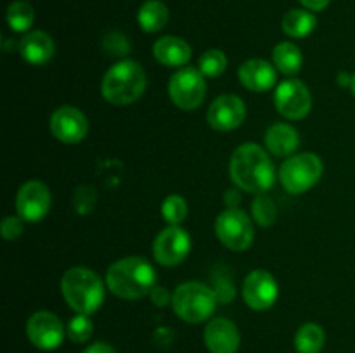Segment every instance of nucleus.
<instances>
[{"label": "nucleus", "instance_id": "nucleus-11", "mask_svg": "<svg viewBox=\"0 0 355 353\" xmlns=\"http://www.w3.org/2000/svg\"><path fill=\"white\" fill-rule=\"evenodd\" d=\"M191 249V237L179 225H170L158 234L153 244V255L162 265H179Z\"/></svg>", "mask_w": 355, "mask_h": 353}, {"label": "nucleus", "instance_id": "nucleus-20", "mask_svg": "<svg viewBox=\"0 0 355 353\" xmlns=\"http://www.w3.org/2000/svg\"><path fill=\"white\" fill-rule=\"evenodd\" d=\"M266 145L272 154L291 156L300 145V137L291 125L276 123L267 130Z\"/></svg>", "mask_w": 355, "mask_h": 353}, {"label": "nucleus", "instance_id": "nucleus-30", "mask_svg": "<svg viewBox=\"0 0 355 353\" xmlns=\"http://www.w3.org/2000/svg\"><path fill=\"white\" fill-rule=\"evenodd\" d=\"M96 203V192L90 185H82L75 192V206L78 213H89Z\"/></svg>", "mask_w": 355, "mask_h": 353}, {"label": "nucleus", "instance_id": "nucleus-28", "mask_svg": "<svg viewBox=\"0 0 355 353\" xmlns=\"http://www.w3.org/2000/svg\"><path fill=\"white\" fill-rule=\"evenodd\" d=\"M162 215L165 221H168L170 225H180L187 217L186 199L177 196V194L168 196L162 204Z\"/></svg>", "mask_w": 355, "mask_h": 353}, {"label": "nucleus", "instance_id": "nucleus-3", "mask_svg": "<svg viewBox=\"0 0 355 353\" xmlns=\"http://www.w3.org/2000/svg\"><path fill=\"white\" fill-rule=\"evenodd\" d=\"M62 296L66 303L82 315H90L103 305L104 284L96 272L85 266L66 270L61 280Z\"/></svg>", "mask_w": 355, "mask_h": 353}, {"label": "nucleus", "instance_id": "nucleus-8", "mask_svg": "<svg viewBox=\"0 0 355 353\" xmlns=\"http://www.w3.org/2000/svg\"><path fill=\"white\" fill-rule=\"evenodd\" d=\"M168 92L173 104L180 109H196L207 93V82L200 69L180 68L168 83Z\"/></svg>", "mask_w": 355, "mask_h": 353}, {"label": "nucleus", "instance_id": "nucleus-18", "mask_svg": "<svg viewBox=\"0 0 355 353\" xmlns=\"http://www.w3.org/2000/svg\"><path fill=\"white\" fill-rule=\"evenodd\" d=\"M153 54H155L156 61L162 62L163 66L168 68H180V66L187 64L191 59V47L186 40L180 37H162L153 47Z\"/></svg>", "mask_w": 355, "mask_h": 353}, {"label": "nucleus", "instance_id": "nucleus-12", "mask_svg": "<svg viewBox=\"0 0 355 353\" xmlns=\"http://www.w3.org/2000/svg\"><path fill=\"white\" fill-rule=\"evenodd\" d=\"M17 215L24 221H40L51 208V190L38 180H31L21 185L16 197Z\"/></svg>", "mask_w": 355, "mask_h": 353}, {"label": "nucleus", "instance_id": "nucleus-7", "mask_svg": "<svg viewBox=\"0 0 355 353\" xmlns=\"http://www.w3.org/2000/svg\"><path fill=\"white\" fill-rule=\"evenodd\" d=\"M218 241L232 251H245L253 242V225L245 211L229 208L222 211L215 224Z\"/></svg>", "mask_w": 355, "mask_h": 353}, {"label": "nucleus", "instance_id": "nucleus-9", "mask_svg": "<svg viewBox=\"0 0 355 353\" xmlns=\"http://www.w3.org/2000/svg\"><path fill=\"white\" fill-rule=\"evenodd\" d=\"M274 104L281 116L288 120H302L312 107V97L300 80H284L274 92Z\"/></svg>", "mask_w": 355, "mask_h": 353}, {"label": "nucleus", "instance_id": "nucleus-2", "mask_svg": "<svg viewBox=\"0 0 355 353\" xmlns=\"http://www.w3.org/2000/svg\"><path fill=\"white\" fill-rule=\"evenodd\" d=\"M156 272L151 263L141 256H128L107 269L106 286L123 300H139L155 289Z\"/></svg>", "mask_w": 355, "mask_h": 353}, {"label": "nucleus", "instance_id": "nucleus-10", "mask_svg": "<svg viewBox=\"0 0 355 353\" xmlns=\"http://www.w3.org/2000/svg\"><path fill=\"white\" fill-rule=\"evenodd\" d=\"M26 336L38 350L51 352L64 339V327L58 315L52 311H37L26 322Z\"/></svg>", "mask_w": 355, "mask_h": 353}, {"label": "nucleus", "instance_id": "nucleus-16", "mask_svg": "<svg viewBox=\"0 0 355 353\" xmlns=\"http://www.w3.org/2000/svg\"><path fill=\"white\" fill-rule=\"evenodd\" d=\"M203 338L210 353H236L241 341L236 324L227 318H214L208 322Z\"/></svg>", "mask_w": 355, "mask_h": 353}, {"label": "nucleus", "instance_id": "nucleus-1", "mask_svg": "<svg viewBox=\"0 0 355 353\" xmlns=\"http://www.w3.org/2000/svg\"><path fill=\"white\" fill-rule=\"evenodd\" d=\"M231 179L241 190L266 194L276 182V170L269 154L259 144H243L231 158Z\"/></svg>", "mask_w": 355, "mask_h": 353}, {"label": "nucleus", "instance_id": "nucleus-17", "mask_svg": "<svg viewBox=\"0 0 355 353\" xmlns=\"http://www.w3.org/2000/svg\"><path fill=\"white\" fill-rule=\"evenodd\" d=\"M239 80L252 92H267L277 82L276 66L263 59H250L239 68Z\"/></svg>", "mask_w": 355, "mask_h": 353}, {"label": "nucleus", "instance_id": "nucleus-34", "mask_svg": "<svg viewBox=\"0 0 355 353\" xmlns=\"http://www.w3.org/2000/svg\"><path fill=\"white\" fill-rule=\"evenodd\" d=\"M83 353H116V350L106 343H96V345H90Z\"/></svg>", "mask_w": 355, "mask_h": 353}, {"label": "nucleus", "instance_id": "nucleus-33", "mask_svg": "<svg viewBox=\"0 0 355 353\" xmlns=\"http://www.w3.org/2000/svg\"><path fill=\"white\" fill-rule=\"evenodd\" d=\"M302 3L305 6V9L309 10H322L329 6L331 0H300Z\"/></svg>", "mask_w": 355, "mask_h": 353}, {"label": "nucleus", "instance_id": "nucleus-29", "mask_svg": "<svg viewBox=\"0 0 355 353\" xmlns=\"http://www.w3.org/2000/svg\"><path fill=\"white\" fill-rule=\"evenodd\" d=\"M94 332V324L89 318V315L76 314L71 320L68 322L66 334L73 343H85L89 341Z\"/></svg>", "mask_w": 355, "mask_h": 353}, {"label": "nucleus", "instance_id": "nucleus-32", "mask_svg": "<svg viewBox=\"0 0 355 353\" xmlns=\"http://www.w3.org/2000/svg\"><path fill=\"white\" fill-rule=\"evenodd\" d=\"M151 300L155 301L158 307H165V305L170 301L168 291L163 289V287H155V289L151 291Z\"/></svg>", "mask_w": 355, "mask_h": 353}, {"label": "nucleus", "instance_id": "nucleus-6", "mask_svg": "<svg viewBox=\"0 0 355 353\" xmlns=\"http://www.w3.org/2000/svg\"><path fill=\"white\" fill-rule=\"evenodd\" d=\"M322 175V161L312 152H302L288 158L279 168V180L290 194H302L312 189Z\"/></svg>", "mask_w": 355, "mask_h": 353}, {"label": "nucleus", "instance_id": "nucleus-5", "mask_svg": "<svg viewBox=\"0 0 355 353\" xmlns=\"http://www.w3.org/2000/svg\"><path fill=\"white\" fill-rule=\"evenodd\" d=\"M218 296L203 282H186L175 289L172 296L173 311L182 320L198 324L211 317L217 308Z\"/></svg>", "mask_w": 355, "mask_h": 353}, {"label": "nucleus", "instance_id": "nucleus-21", "mask_svg": "<svg viewBox=\"0 0 355 353\" xmlns=\"http://www.w3.org/2000/svg\"><path fill=\"white\" fill-rule=\"evenodd\" d=\"M137 21L146 33H156L168 23V7L162 0H148L139 9Z\"/></svg>", "mask_w": 355, "mask_h": 353}, {"label": "nucleus", "instance_id": "nucleus-23", "mask_svg": "<svg viewBox=\"0 0 355 353\" xmlns=\"http://www.w3.org/2000/svg\"><path fill=\"white\" fill-rule=\"evenodd\" d=\"M318 19L305 9H293L283 17V30L291 38H305L314 31Z\"/></svg>", "mask_w": 355, "mask_h": 353}, {"label": "nucleus", "instance_id": "nucleus-35", "mask_svg": "<svg viewBox=\"0 0 355 353\" xmlns=\"http://www.w3.org/2000/svg\"><path fill=\"white\" fill-rule=\"evenodd\" d=\"M225 203H227L229 208H236V204L239 203V196L236 194V190H229V192L225 194Z\"/></svg>", "mask_w": 355, "mask_h": 353}, {"label": "nucleus", "instance_id": "nucleus-14", "mask_svg": "<svg viewBox=\"0 0 355 353\" xmlns=\"http://www.w3.org/2000/svg\"><path fill=\"white\" fill-rule=\"evenodd\" d=\"M89 130L85 114L73 106H62L51 116V132L64 144H76L83 141Z\"/></svg>", "mask_w": 355, "mask_h": 353}, {"label": "nucleus", "instance_id": "nucleus-25", "mask_svg": "<svg viewBox=\"0 0 355 353\" xmlns=\"http://www.w3.org/2000/svg\"><path fill=\"white\" fill-rule=\"evenodd\" d=\"M33 19V7L24 2V0H16V2L7 7V23H9L10 30L16 31V33H23V31L30 30Z\"/></svg>", "mask_w": 355, "mask_h": 353}, {"label": "nucleus", "instance_id": "nucleus-13", "mask_svg": "<svg viewBox=\"0 0 355 353\" xmlns=\"http://www.w3.org/2000/svg\"><path fill=\"white\" fill-rule=\"evenodd\" d=\"M279 294L276 279L267 270H253L243 284V298L253 310H267L272 307Z\"/></svg>", "mask_w": 355, "mask_h": 353}, {"label": "nucleus", "instance_id": "nucleus-26", "mask_svg": "<svg viewBox=\"0 0 355 353\" xmlns=\"http://www.w3.org/2000/svg\"><path fill=\"white\" fill-rule=\"evenodd\" d=\"M200 71L205 78H217L227 68V57L222 51L217 48H210V51L205 52L200 57Z\"/></svg>", "mask_w": 355, "mask_h": 353}, {"label": "nucleus", "instance_id": "nucleus-31", "mask_svg": "<svg viewBox=\"0 0 355 353\" xmlns=\"http://www.w3.org/2000/svg\"><path fill=\"white\" fill-rule=\"evenodd\" d=\"M23 218L17 215V217H6L2 220V237L7 239V241H12V239H17L23 232Z\"/></svg>", "mask_w": 355, "mask_h": 353}, {"label": "nucleus", "instance_id": "nucleus-15", "mask_svg": "<svg viewBox=\"0 0 355 353\" xmlns=\"http://www.w3.org/2000/svg\"><path fill=\"white\" fill-rule=\"evenodd\" d=\"M246 118V106L239 97L220 96L208 107L207 121L214 130L231 132L238 128Z\"/></svg>", "mask_w": 355, "mask_h": 353}, {"label": "nucleus", "instance_id": "nucleus-36", "mask_svg": "<svg viewBox=\"0 0 355 353\" xmlns=\"http://www.w3.org/2000/svg\"><path fill=\"white\" fill-rule=\"evenodd\" d=\"M350 87H352V93L355 96V75L352 76V83H350Z\"/></svg>", "mask_w": 355, "mask_h": 353}, {"label": "nucleus", "instance_id": "nucleus-4", "mask_svg": "<svg viewBox=\"0 0 355 353\" xmlns=\"http://www.w3.org/2000/svg\"><path fill=\"white\" fill-rule=\"evenodd\" d=\"M146 73L142 66L135 61L116 62L103 78V96L107 102L114 106L132 104L144 93Z\"/></svg>", "mask_w": 355, "mask_h": 353}, {"label": "nucleus", "instance_id": "nucleus-24", "mask_svg": "<svg viewBox=\"0 0 355 353\" xmlns=\"http://www.w3.org/2000/svg\"><path fill=\"white\" fill-rule=\"evenodd\" d=\"M324 331L318 324H304L295 336V348L298 353H319L324 346Z\"/></svg>", "mask_w": 355, "mask_h": 353}, {"label": "nucleus", "instance_id": "nucleus-22", "mask_svg": "<svg viewBox=\"0 0 355 353\" xmlns=\"http://www.w3.org/2000/svg\"><path fill=\"white\" fill-rule=\"evenodd\" d=\"M272 62L281 73L284 75H295L302 69L304 64V55L300 48L291 42H281L272 51Z\"/></svg>", "mask_w": 355, "mask_h": 353}, {"label": "nucleus", "instance_id": "nucleus-27", "mask_svg": "<svg viewBox=\"0 0 355 353\" xmlns=\"http://www.w3.org/2000/svg\"><path fill=\"white\" fill-rule=\"evenodd\" d=\"M252 213L257 224L262 225V227H269V225H272L277 217L276 204H274V201L270 199L269 196H266V194H259V196L255 197L252 206Z\"/></svg>", "mask_w": 355, "mask_h": 353}, {"label": "nucleus", "instance_id": "nucleus-19", "mask_svg": "<svg viewBox=\"0 0 355 353\" xmlns=\"http://www.w3.org/2000/svg\"><path fill=\"white\" fill-rule=\"evenodd\" d=\"M19 52L26 62L42 66L54 55V42L44 31H30L19 42Z\"/></svg>", "mask_w": 355, "mask_h": 353}]
</instances>
